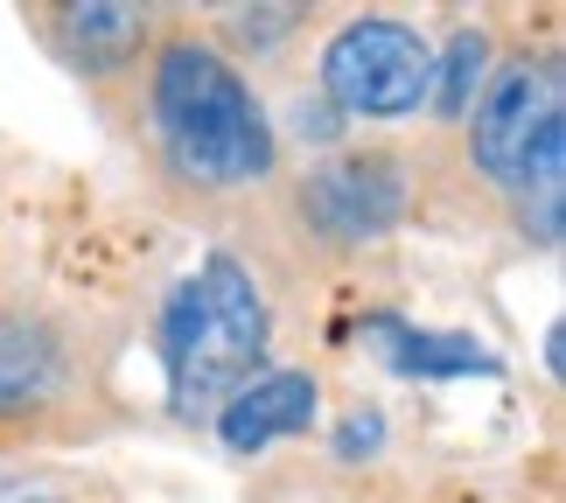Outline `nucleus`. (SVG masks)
Instances as JSON below:
<instances>
[{"mask_svg": "<svg viewBox=\"0 0 566 503\" xmlns=\"http://www.w3.org/2000/svg\"><path fill=\"white\" fill-rule=\"evenodd\" d=\"M147 119H155L168 168L189 189L238 196V189H259L280 161L273 119L252 98L245 71L196 35L161 42L155 71H147Z\"/></svg>", "mask_w": 566, "mask_h": 503, "instance_id": "obj_1", "label": "nucleus"}, {"mask_svg": "<svg viewBox=\"0 0 566 503\" xmlns=\"http://www.w3.org/2000/svg\"><path fill=\"white\" fill-rule=\"evenodd\" d=\"M161 378L176 420H210L238 385L259 378L273 343L266 287L238 252H203L161 301Z\"/></svg>", "mask_w": 566, "mask_h": 503, "instance_id": "obj_2", "label": "nucleus"}, {"mask_svg": "<svg viewBox=\"0 0 566 503\" xmlns=\"http://www.w3.org/2000/svg\"><path fill=\"white\" fill-rule=\"evenodd\" d=\"M322 92L350 119H406L433 98V42L399 14H357L322 50Z\"/></svg>", "mask_w": 566, "mask_h": 503, "instance_id": "obj_3", "label": "nucleus"}, {"mask_svg": "<svg viewBox=\"0 0 566 503\" xmlns=\"http://www.w3.org/2000/svg\"><path fill=\"white\" fill-rule=\"evenodd\" d=\"M553 134H566L559 63H546V56L496 63L490 84H483V98L469 105V161H475V175H490L496 189H511L517 175H525V161Z\"/></svg>", "mask_w": 566, "mask_h": 503, "instance_id": "obj_4", "label": "nucleus"}, {"mask_svg": "<svg viewBox=\"0 0 566 503\" xmlns=\"http://www.w3.org/2000/svg\"><path fill=\"white\" fill-rule=\"evenodd\" d=\"M412 203V182L391 155H336L329 168L301 175V224L329 245H378L399 231Z\"/></svg>", "mask_w": 566, "mask_h": 503, "instance_id": "obj_5", "label": "nucleus"}, {"mask_svg": "<svg viewBox=\"0 0 566 503\" xmlns=\"http://www.w3.org/2000/svg\"><path fill=\"white\" fill-rule=\"evenodd\" d=\"M322 412V385L308 370H259L252 385H238L224 406L210 412L217 420V441L231 454H259L273 441H294V433H308Z\"/></svg>", "mask_w": 566, "mask_h": 503, "instance_id": "obj_6", "label": "nucleus"}, {"mask_svg": "<svg viewBox=\"0 0 566 503\" xmlns=\"http://www.w3.org/2000/svg\"><path fill=\"white\" fill-rule=\"evenodd\" d=\"M63 378H71V343L56 322L35 308H0V420L56 406Z\"/></svg>", "mask_w": 566, "mask_h": 503, "instance_id": "obj_7", "label": "nucleus"}, {"mask_svg": "<svg viewBox=\"0 0 566 503\" xmlns=\"http://www.w3.org/2000/svg\"><path fill=\"white\" fill-rule=\"evenodd\" d=\"M364 336H371L385 349V364L406 370V378H496V357L469 336H433V329H412L399 315H371Z\"/></svg>", "mask_w": 566, "mask_h": 503, "instance_id": "obj_8", "label": "nucleus"}, {"mask_svg": "<svg viewBox=\"0 0 566 503\" xmlns=\"http://www.w3.org/2000/svg\"><path fill=\"white\" fill-rule=\"evenodd\" d=\"M504 196L517 203V231H525L532 245H559V231H566V134H553L538 147Z\"/></svg>", "mask_w": 566, "mask_h": 503, "instance_id": "obj_9", "label": "nucleus"}, {"mask_svg": "<svg viewBox=\"0 0 566 503\" xmlns=\"http://www.w3.org/2000/svg\"><path fill=\"white\" fill-rule=\"evenodd\" d=\"M63 35H71V50L84 63L119 71V63L147 42V14L140 8H119V0H84V8H63Z\"/></svg>", "mask_w": 566, "mask_h": 503, "instance_id": "obj_10", "label": "nucleus"}, {"mask_svg": "<svg viewBox=\"0 0 566 503\" xmlns=\"http://www.w3.org/2000/svg\"><path fill=\"white\" fill-rule=\"evenodd\" d=\"M490 71H496L490 35L483 29H454L448 50L433 56V105H441V119H469V105L483 98Z\"/></svg>", "mask_w": 566, "mask_h": 503, "instance_id": "obj_11", "label": "nucleus"}, {"mask_svg": "<svg viewBox=\"0 0 566 503\" xmlns=\"http://www.w3.org/2000/svg\"><path fill=\"white\" fill-rule=\"evenodd\" d=\"M224 21H231V35H287L301 8H231Z\"/></svg>", "mask_w": 566, "mask_h": 503, "instance_id": "obj_12", "label": "nucleus"}, {"mask_svg": "<svg viewBox=\"0 0 566 503\" xmlns=\"http://www.w3.org/2000/svg\"><path fill=\"white\" fill-rule=\"evenodd\" d=\"M378 441H385V420H378L371 406H357V420L343 427V441H336V448H343V454H371Z\"/></svg>", "mask_w": 566, "mask_h": 503, "instance_id": "obj_13", "label": "nucleus"}]
</instances>
